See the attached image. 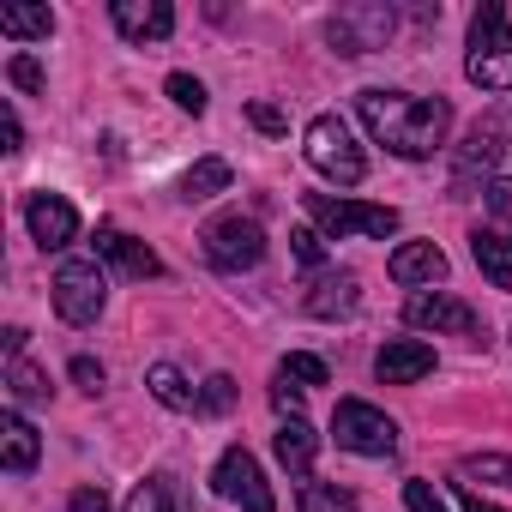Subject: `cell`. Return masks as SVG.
<instances>
[{
    "label": "cell",
    "mask_w": 512,
    "mask_h": 512,
    "mask_svg": "<svg viewBox=\"0 0 512 512\" xmlns=\"http://www.w3.org/2000/svg\"><path fill=\"white\" fill-rule=\"evenodd\" d=\"M356 115H362V127L386 145V151H398V157H434L440 145H446V133H452V103L446 97H410V91H362L356 97Z\"/></svg>",
    "instance_id": "1"
},
{
    "label": "cell",
    "mask_w": 512,
    "mask_h": 512,
    "mask_svg": "<svg viewBox=\"0 0 512 512\" xmlns=\"http://www.w3.org/2000/svg\"><path fill=\"white\" fill-rule=\"evenodd\" d=\"M464 73L482 91H512V25H506V7H494V0H482V7L470 13Z\"/></svg>",
    "instance_id": "2"
},
{
    "label": "cell",
    "mask_w": 512,
    "mask_h": 512,
    "mask_svg": "<svg viewBox=\"0 0 512 512\" xmlns=\"http://www.w3.org/2000/svg\"><path fill=\"white\" fill-rule=\"evenodd\" d=\"M302 151H308V163H314L326 181H338V187H356V181L368 175V157H362V145L350 139V121H344V115H314L308 133H302Z\"/></svg>",
    "instance_id": "3"
},
{
    "label": "cell",
    "mask_w": 512,
    "mask_h": 512,
    "mask_svg": "<svg viewBox=\"0 0 512 512\" xmlns=\"http://www.w3.org/2000/svg\"><path fill=\"white\" fill-rule=\"evenodd\" d=\"M392 31H398V13L386 0H350V7H338L326 19V43L338 55H374V49L392 43Z\"/></svg>",
    "instance_id": "4"
},
{
    "label": "cell",
    "mask_w": 512,
    "mask_h": 512,
    "mask_svg": "<svg viewBox=\"0 0 512 512\" xmlns=\"http://www.w3.org/2000/svg\"><path fill=\"white\" fill-rule=\"evenodd\" d=\"M506 145H512V109H488V115L464 133V145H458V157H452V193L464 199V193L476 187V175H494V163L506 157Z\"/></svg>",
    "instance_id": "5"
},
{
    "label": "cell",
    "mask_w": 512,
    "mask_h": 512,
    "mask_svg": "<svg viewBox=\"0 0 512 512\" xmlns=\"http://www.w3.org/2000/svg\"><path fill=\"white\" fill-rule=\"evenodd\" d=\"M199 241H205V260H211L217 272H253V266L266 260V229L253 223V217H241V211L211 217Z\"/></svg>",
    "instance_id": "6"
},
{
    "label": "cell",
    "mask_w": 512,
    "mask_h": 512,
    "mask_svg": "<svg viewBox=\"0 0 512 512\" xmlns=\"http://www.w3.org/2000/svg\"><path fill=\"white\" fill-rule=\"evenodd\" d=\"M302 205L320 223V235H368V241L398 235V211L392 205H362V199H332V193H308Z\"/></svg>",
    "instance_id": "7"
},
{
    "label": "cell",
    "mask_w": 512,
    "mask_h": 512,
    "mask_svg": "<svg viewBox=\"0 0 512 512\" xmlns=\"http://www.w3.org/2000/svg\"><path fill=\"white\" fill-rule=\"evenodd\" d=\"M332 434H338L344 452H362V458H386V452H398V422H392L386 410H374L368 398H338V410H332Z\"/></svg>",
    "instance_id": "8"
},
{
    "label": "cell",
    "mask_w": 512,
    "mask_h": 512,
    "mask_svg": "<svg viewBox=\"0 0 512 512\" xmlns=\"http://www.w3.org/2000/svg\"><path fill=\"white\" fill-rule=\"evenodd\" d=\"M103 302H109V278H103L97 260H67L55 272V314L67 326H97Z\"/></svg>",
    "instance_id": "9"
},
{
    "label": "cell",
    "mask_w": 512,
    "mask_h": 512,
    "mask_svg": "<svg viewBox=\"0 0 512 512\" xmlns=\"http://www.w3.org/2000/svg\"><path fill=\"white\" fill-rule=\"evenodd\" d=\"M211 482H217V494H223L229 506H241V512H278V500H272V488H266V470H260V458H253L247 446H229V452L217 458Z\"/></svg>",
    "instance_id": "10"
},
{
    "label": "cell",
    "mask_w": 512,
    "mask_h": 512,
    "mask_svg": "<svg viewBox=\"0 0 512 512\" xmlns=\"http://www.w3.org/2000/svg\"><path fill=\"white\" fill-rule=\"evenodd\" d=\"M404 320H410L416 332H452V338L482 344V314H476L470 302L446 296V290H416V296L404 302Z\"/></svg>",
    "instance_id": "11"
},
{
    "label": "cell",
    "mask_w": 512,
    "mask_h": 512,
    "mask_svg": "<svg viewBox=\"0 0 512 512\" xmlns=\"http://www.w3.org/2000/svg\"><path fill=\"white\" fill-rule=\"evenodd\" d=\"M109 19H115V31L127 43H163L175 31V7H169V0H115Z\"/></svg>",
    "instance_id": "12"
},
{
    "label": "cell",
    "mask_w": 512,
    "mask_h": 512,
    "mask_svg": "<svg viewBox=\"0 0 512 512\" xmlns=\"http://www.w3.org/2000/svg\"><path fill=\"white\" fill-rule=\"evenodd\" d=\"M25 223H31V235H37L43 247H67V241L79 235V211H73V199H61V193H31V199H25Z\"/></svg>",
    "instance_id": "13"
},
{
    "label": "cell",
    "mask_w": 512,
    "mask_h": 512,
    "mask_svg": "<svg viewBox=\"0 0 512 512\" xmlns=\"http://www.w3.org/2000/svg\"><path fill=\"white\" fill-rule=\"evenodd\" d=\"M362 308V278L356 272H320L314 284H308V314L314 320H350Z\"/></svg>",
    "instance_id": "14"
},
{
    "label": "cell",
    "mask_w": 512,
    "mask_h": 512,
    "mask_svg": "<svg viewBox=\"0 0 512 512\" xmlns=\"http://www.w3.org/2000/svg\"><path fill=\"white\" fill-rule=\"evenodd\" d=\"M374 374H380V386H416V380L434 374V350L422 338H398L374 356Z\"/></svg>",
    "instance_id": "15"
},
{
    "label": "cell",
    "mask_w": 512,
    "mask_h": 512,
    "mask_svg": "<svg viewBox=\"0 0 512 512\" xmlns=\"http://www.w3.org/2000/svg\"><path fill=\"white\" fill-rule=\"evenodd\" d=\"M97 253H103L109 266H121L127 278H157V272H163V260H157V253H151L139 235L115 229V223H103V229H97Z\"/></svg>",
    "instance_id": "16"
},
{
    "label": "cell",
    "mask_w": 512,
    "mask_h": 512,
    "mask_svg": "<svg viewBox=\"0 0 512 512\" xmlns=\"http://www.w3.org/2000/svg\"><path fill=\"white\" fill-rule=\"evenodd\" d=\"M386 272H392V284H440L446 278V253L434 241H404Z\"/></svg>",
    "instance_id": "17"
},
{
    "label": "cell",
    "mask_w": 512,
    "mask_h": 512,
    "mask_svg": "<svg viewBox=\"0 0 512 512\" xmlns=\"http://www.w3.org/2000/svg\"><path fill=\"white\" fill-rule=\"evenodd\" d=\"M470 260L482 266V278H488L494 290L512 296V241H506L500 229H470Z\"/></svg>",
    "instance_id": "18"
},
{
    "label": "cell",
    "mask_w": 512,
    "mask_h": 512,
    "mask_svg": "<svg viewBox=\"0 0 512 512\" xmlns=\"http://www.w3.org/2000/svg\"><path fill=\"white\" fill-rule=\"evenodd\" d=\"M272 452H278V464H284L290 476H308V470H314V428H308L302 416H284L278 434H272Z\"/></svg>",
    "instance_id": "19"
},
{
    "label": "cell",
    "mask_w": 512,
    "mask_h": 512,
    "mask_svg": "<svg viewBox=\"0 0 512 512\" xmlns=\"http://www.w3.org/2000/svg\"><path fill=\"white\" fill-rule=\"evenodd\" d=\"M0 446H7V470H13V476H31V470H37V452H43V440H37V428H31L19 410H7V416H0Z\"/></svg>",
    "instance_id": "20"
},
{
    "label": "cell",
    "mask_w": 512,
    "mask_h": 512,
    "mask_svg": "<svg viewBox=\"0 0 512 512\" xmlns=\"http://www.w3.org/2000/svg\"><path fill=\"white\" fill-rule=\"evenodd\" d=\"M229 181H235V169H229L223 157H199V163H193V169L181 175V187H175V193H181L187 205H199V199H211V193H223Z\"/></svg>",
    "instance_id": "21"
},
{
    "label": "cell",
    "mask_w": 512,
    "mask_h": 512,
    "mask_svg": "<svg viewBox=\"0 0 512 512\" xmlns=\"http://www.w3.org/2000/svg\"><path fill=\"white\" fill-rule=\"evenodd\" d=\"M121 512H187V500H181V488H175V476H145L133 494H127V506Z\"/></svg>",
    "instance_id": "22"
},
{
    "label": "cell",
    "mask_w": 512,
    "mask_h": 512,
    "mask_svg": "<svg viewBox=\"0 0 512 512\" xmlns=\"http://www.w3.org/2000/svg\"><path fill=\"white\" fill-rule=\"evenodd\" d=\"M145 386H151V398H157L163 410H193V404H199V398L187 392V380H181V368H175V362H151Z\"/></svg>",
    "instance_id": "23"
},
{
    "label": "cell",
    "mask_w": 512,
    "mask_h": 512,
    "mask_svg": "<svg viewBox=\"0 0 512 512\" xmlns=\"http://www.w3.org/2000/svg\"><path fill=\"white\" fill-rule=\"evenodd\" d=\"M0 37H55L49 7H0Z\"/></svg>",
    "instance_id": "24"
},
{
    "label": "cell",
    "mask_w": 512,
    "mask_h": 512,
    "mask_svg": "<svg viewBox=\"0 0 512 512\" xmlns=\"http://www.w3.org/2000/svg\"><path fill=\"white\" fill-rule=\"evenodd\" d=\"M278 380H290V386H326L332 368H326L320 356H308V350H290V356L278 362Z\"/></svg>",
    "instance_id": "25"
},
{
    "label": "cell",
    "mask_w": 512,
    "mask_h": 512,
    "mask_svg": "<svg viewBox=\"0 0 512 512\" xmlns=\"http://www.w3.org/2000/svg\"><path fill=\"white\" fill-rule=\"evenodd\" d=\"M302 512H356V494L338 482H302Z\"/></svg>",
    "instance_id": "26"
},
{
    "label": "cell",
    "mask_w": 512,
    "mask_h": 512,
    "mask_svg": "<svg viewBox=\"0 0 512 512\" xmlns=\"http://www.w3.org/2000/svg\"><path fill=\"white\" fill-rule=\"evenodd\" d=\"M7 386H13V398H19V404H43V398H49V374H37L25 356H19V362H7Z\"/></svg>",
    "instance_id": "27"
},
{
    "label": "cell",
    "mask_w": 512,
    "mask_h": 512,
    "mask_svg": "<svg viewBox=\"0 0 512 512\" xmlns=\"http://www.w3.org/2000/svg\"><path fill=\"white\" fill-rule=\"evenodd\" d=\"M163 91H169V103H175V109L205 115V85H199L193 73H169V79H163Z\"/></svg>",
    "instance_id": "28"
},
{
    "label": "cell",
    "mask_w": 512,
    "mask_h": 512,
    "mask_svg": "<svg viewBox=\"0 0 512 512\" xmlns=\"http://www.w3.org/2000/svg\"><path fill=\"white\" fill-rule=\"evenodd\" d=\"M458 476H482V482H506V488H512V458L482 452V458H464V464H458Z\"/></svg>",
    "instance_id": "29"
},
{
    "label": "cell",
    "mask_w": 512,
    "mask_h": 512,
    "mask_svg": "<svg viewBox=\"0 0 512 512\" xmlns=\"http://www.w3.org/2000/svg\"><path fill=\"white\" fill-rule=\"evenodd\" d=\"M290 247H296V260H302L308 272H326V235H320V229H296Z\"/></svg>",
    "instance_id": "30"
},
{
    "label": "cell",
    "mask_w": 512,
    "mask_h": 512,
    "mask_svg": "<svg viewBox=\"0 0 512 512\" xmlns=\"http://www.w3.org/2000/svg\"><path fill=\"white\" fill-rule=\"evenodd\" d=\"M229 404H235V380H229V374H211L205 392H199V410H205V416H223Z\"/></svg>",
    "instance_id": "31"
},
{
    "label": "cell",
    "mask_w": 512,
    "mask_h": 512,
    "mask_svg": "<svg viewBox=\"0 0 512 512\" xmlns=\"http://www.w3.org/2000/svg\"><path fill=\"white\" fill-rule=\"evenodd\" d=\"M7 79L37 97V91H43V61H37V55H13V61H7Z\"/></svg>",
    "instance_id": "32"
},
{
    "label": "cell",
    "mask_w": 512,
    "mask_h": 512,
    "mask_svg": "<svg viewBox=\"0 0 512 512\" xmlns=\"http://www.w3.org/2000/svg\"><path fill=\"white\" fill-rule=\"evenodd\" d=\"M404 506H410V512H452V506L434 494V482H404Z\"/></svg>",
    "instance_id": "33"
},
{
    "label": "cell",
    "mask_w": 512,
    "mask_h": 512,
    "mask_svg": "<svg viewBox=\"0 0 512 512\" xmlns=\"http://www.w3.org/2000/svg\"><path fill=\"white\" fill-rule=\"evenodd\" d=\"M482 199H488V211H494L500 223H512V181H506V175H494V181L482 187Z\"/></svg>",
    "instance_id": "34"
},
{
    "label": "cell",
    "mask_w": 512,
    "mask_h": 512,
    "mask_svg": "<svg viewBox=\"0 0 512 512\" xmlns=\"http://www.w3.org/2000/svg\"><path fill=\"white\" fill-rule=\"evenodd\" d=\"M247 121L260 127V133H284V127H290V115H284L278 103H247Z\"/></svg>",
    "instance_id": "35"
},
{
    "label": "cell",
    "mask_w": 512,
    "mask_h": 512,
    "mask_svg": "<svg viewBox=\"0 0 512 512\" xmlns=\"http://www.w3.org/2000/svg\"><path fill=\"white\" fill-rule=\"evenodd\" d=\"M73 386L97 398V392H103V362H91V356H73Z\"/></svg>",
    "instance_id": "36"
},
{
    "label": "cell",
    "mask_w": 512,
    "mask_h": 512,
    "mask_svg": "<svg viewBox=\"0 0 512 512\" xmlns=\"http://www.w3.org/2000/svg\"><path fill=\"white\" fill-rule=\"evenodd\" d=\"M0 139H7V151L25 145V127H19V109L13 103H0Z\"/></svg>",
    "instance_id": "37"
},
{
    "label": "cell",
    "mask_w": 512,
    "mask_h": 512,
    "mask_svg": "<svg viewBox=\"0 0 512 512\" xmlns=\"http://www.w3.org/2000/svg\"><path fill=\"white\" fill-rule=\"evenodd\" d=\"M272 404H278V416H302V386L278 380V386H272Z\"/></svg>",
    "instance_id": "38"
},
{
    "label": "cell",
    "mask_w": 512,
    "mask_h": 512,
    "mask_svg": "<svg viewBox=\"0 0 512 512\" xmlns=\"http://www.w3.org/2000/svg\"><path fill=\"white\" fill-rule=\"evenodd\" d=\"M67 512H109V494H103V488H73Z\"/></svg>",
    "instance_id": "39"
},
{
    "label": "cell",
    "mask_w": 512,
    "mask_h": 512,
    "mask_svg": "<svg viewBox=\"0 0 512 512\" xmlns=\"http://www.w3.org/2000/svg\"><path fill=\"white\" fill-rule=\"evenodd\" d=\"M452 494H458V506H464V512H500V506H494V500H482L470 482H452Z\"/></svg>",
    "instance_id": "40"
},
{
    "label": "cell",
    "mask_w": 512,
    "mask_h": 512,
    "mask_svg": "<svg viewBox=\"0 0 512 512\" xmlns=\"http://www.w3.org/2000/svg\"><path fill=\"white\" fill-rule=\"evenodd\" d=\"M25 338H31L25 326H7V362H19V356H25Z\"/></svg>",
    "instance_id": "41"
}]
</instances>
